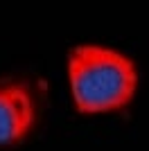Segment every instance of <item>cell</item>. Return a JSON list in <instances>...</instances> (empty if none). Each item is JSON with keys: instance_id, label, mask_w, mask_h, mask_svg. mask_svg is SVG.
<instances>
[{"instance_id": "cell-1", "label": "cell", "mask_w": 149, "mask_h": 151, "mask_svg": "<svg viewBox=\"0 0 149 151\" xmlns=\"http://www.w3.org/2000/svg\"><path fill=\"white\" fill-rule=\"evenodd\" d=\"M68 83L79 113H108L131 104L138 70L122 52L84 43L68 52Z\"/></svg>"}, {"instance_id": "cell-2", "label": "cell", "mask_w": 149, "mask_h": 151, "mask_svg": "<svg viewBox=\"0 0 149 151\" xmlns=\"http://www.w3.org/2000/svg\"><path fill=\"white\" fill-rule=\"evenodd\" d=\"M36 93L25 79H0V145H16L36 124Z\"/></svg>"}]
</instances>
